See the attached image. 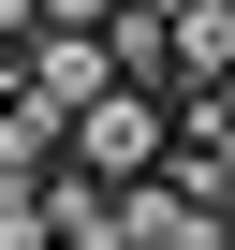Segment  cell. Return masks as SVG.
Listing matches in <instances>:
<instances>
[{
	"label": "cell",
	"instance_id": "1",
	"mask_svg": "<svg viewBox=\"0 0 235 250\" xmlns=\"http://www.w3.org/2000/svg\"><path fill=\"white\" fill-rule=\"evenodd\" d=\"M15 88H30L44 118H74V103H88V88H118V74H103V44H88V30H30V44H15Z\"/></svg>",
	"mask_w": 235,
	"mask_h": 250
},
{
	"label": "cell",
	"instance_id": "2",
	"mask_svg": "<svg viewBox=\"0 0 235 250\" xmlns=\"http://www.w3.org/2000/svg\"><path fill=\"white\" fill-rule=\"evenodd\" d=\"M235 74V0H191L176 15V59H162V88H220Z\"/></svg>",
	"mask_w": 235,
	"mask_h": 250
},
{
	"label": "cell",
	"instance_id": "3",
	"mask_svg": "<svg viewBox=\"0 0 235 250\" xmlns=\"http://www.w3.org/2000/svg\"><path fill=\"white\" fill-rule=\"evenodd\" d=\"M30 30H44V0H0V59H15V44H30Z\"/></svg>",
	"mask_w": 235,
	"mask_h": 250
},
{
	"label": "cell",
	"instance_id": "4",
	"mask_svg": "<svg viewBox=\"0 0 235 250\" xmlns=\"http://www.w3.org/2000/svg\"><path fill=\"white\" fill-rule=\"evenodd\" d=\"M103 15H118V0H44V30H103Z\"/></svg>",
	"mask_w": 235,
	"mask_h": 250
},
{
	"label": "cell",
	"instance_id": "5",
	"mask_svg": "<svg viewBox=\"0 0 235 250\" xmlns=\"http://www.w3.org/2000/svg\"><path fill=\"white\" fill-rule=\"evenodd\" d=\"M147 15H191V0H147Z\"/></svg>",
	"mask_w": 235,
	"mask_h": 250
}]
</instances>
